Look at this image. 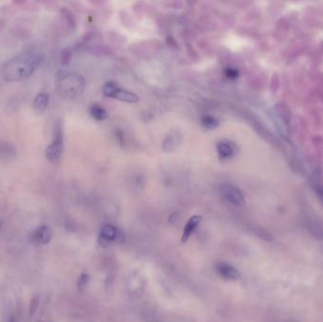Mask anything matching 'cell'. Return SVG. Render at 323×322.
I'll return each instance as SVG.
<instances>
[{"label": "cell", "mask_w": 323, "mask_h": 322, "mask_svg": "<svg viewBox=\"0 0 323 322\" xmlns=\"http://www.w3.org/2000/svg\"><path fill=\"white\" fill-rule=\"evenodd\" d=\"M117 88H118V84H116L115 82H107V83L103 86V94L106 95V96H108V97H113L114 92L116 91V89Z\"/></svg>", "instance_id": "4fadbf2b"}, {"label": "cell", "mask_w": 323, "mask_h": 322, "mask_svg": "<svg viewBox=\"0 0 323 322\" xmlns=\"http://www.w3.org/2000/svg\"><path fill=\"white\" fill-rule=\"evenodd\" d=\"M48 102H49V95L45 93H41L35 97L33 105L38 111H44L45 108L47 107Z\"/></svg>", "instance_id": "8fae6325"}, {"label": "cell", "mask_w": 323, "mask_h": 322, "mask_svg": "<svg viewBox=\"0 0 323 322\" xmlns=\"http://www.w3.org/2000/svg\"><path fill=\"white\" fill-rule=\"evenodd\" d=\"M9 322H15V319H14V317H10V319H9Z\"/></svg>", "instance_id": "e0dca14e"}, {"label": "cell", "mask_w": 323, "mask_h": 322, "mask_svg": "<svg viewBox=\"0 0 323 322\" xmlns=\"http://www.w3.org/2000/svg\"><path fill=\"white\" fill-rule=\"evenodd\" d=\"M216 269L219 273V275H221L223 278L229 279V280H236L239 278V272L237 271L232 265H229L227 264H219L216 266Z\"/></svg>", "instance_id": "52a82bcc"}, {"label": "cell", "mask_w": 323, "mask_h": 322, "mask_svg": "<svg viewBox=\"0 0 323 322\" xmlns=\"http://www.w3.org/2000/svg\"><path fill=\"white\" fill-rule=\"evenodd\" d=\"M90 113H91V115L96 120L102 121L107 119V112L98 105H94L93 107L91 108Z\"/></svg>", "instance_id": "7c38bea8"}, {"label": "cell", "mask_w": 323, "mask_h": 322, "mask_svg": "<svg viewBox=\"0 0 323 322\" xmlns=\"http://www.w3.org/2000/svg\"><path fill=\"white\" fill-rule=\"evenodd\" d=\"M221 195L227 202L234 205H243L245 203V197L242 192L232 184H223L221 186Z\"/></svg>", "instance_id": "277c9868"}, {"label": "cell", "mask_w": 323, "mask_h": 322, "mask_svg": "<svg viewBox=\"0 0 323 322\" xmlns=\"http://www.w3.org/2000/svg\"><path fill=\"white\" fill-rule=\"evenodd\" d=\"M113 97L115 100L128 102V103H136L137 101H139V97L135 94H133L128 90H123L120 87L116 89Z\"/></svg>", "instance_id": "ba28073f"}, {"label": "cell", "mask_w": 323, "mask_h": 322, "mask_svg": "<svg viewBox=\"0 0 323 322\" xmlns=\"http://www.w3.org/2000/svg\"><path fill=\"white\" fill-rule=\"evenodd\" d=\"M42 62L41 55L35 52H25L8 61L3 65L1 75L6 82H19L32 76Z\"/></svg>", "instance_id": "6da1fadb"}, {"label": "cell", "mask_w": 323, "mask_h": 322, "mask_svg": "<svg viewBox=\"0 0 323 322\" xmlns=\"http://www.w3.org/2000/svg\"><path fill=\"white\" fill-rule=\"evenodd\" d=\"M101 239L103 244L112 241L122 242L124 240V235L117 228L114 227L113 225H105L102 228Z\"/></svg>", "instance_id": "5b68a950"}, {"label": "cell", "mask_w": 323, "mask_h": 322, "mask_svg": "<svg viewBox=\"0 0 323 322\" xmlns=\"http://www.w3.org/2000/svg\"><path fill=\"white\" fill-rule=\"evenodd\" d=\"M87 280H88V276L87 275H85V274H82L81 275V277L79 279V281H78V286H79V288L82 290L83 289V287L85 286V284L87 283Z\"/></svg>", "instance_id": "2e32d148"}, {"label": "cell", "mask_w": 323, "mask_h": 322, "mask_svg": "<svg viewBox=\"0 0 323 322\" xmlns=\"http://www.w3.org/2000/svg\"><path fill=\"white\" fill-rule=\"evenodd\" d=\"M203 124L206 128L208 129H215L218 125V121L215 119V117L213 116H210V115H206L203 118Z\"/></svg>", "instance_id": "5bb4252c"}, {"label": "cell", "mask_w": 323, "mask_h": 322, "mask_svg": "<svg viewBox=\"0 0 323 322\" xmlns=\"http://www.w3.org/2000/svg\"><path fill=\"white\" fill-rule=\"evenodd\" d=\"M38 306L39 298L36 296V297H34L32 299V303H31V305H30L29 312H30V315H31V316H33V315L35 314V312L38 309Z\"/></svg>", "instance_id": "9a60e30c"}, {"label": "cell", "mask_w": 323, "mask_h": 322, "mask_svg": "<svg viewBox=\"0 0 323 322\" xmlns=\"http://www.w3.org/2000/svg\"><path fill=\"white\" fill-rule=\"evenodd\" d=\"M202 221V217L198 215L192 216L190 219L187 222L186 226L184 228V234H183V242L187 240L190 237L191 234L194 233L196 228L198 226V224Z\"/></svg>", "instance_id": "9c48e42d"}, {"label": "cell", "mask_w": 323, "mask_h": 322, "mask_svg": "<svg viewBox=\"0 0 323 322\" xmlns=\"http://www.w3.org/2000/svg\"><path fill=\"white\" fill-rule=\"evenodd\" d=\"M217 152L220 158L229 159L234 155V148L229 143L221 142L217 145Z\"/></svg>", "instance_id": "30bf717a"}, {"label": "cell", "mask_w": 323, "mask_h": 322, "mask_svg": "<svg viewBox=\"0 0 323 322\" xmlns=\"http://www.w3.org/2000/svg\"><path fill=\"white\" fill-rule=\"evenodd\" d=\"M83 79L74 73L61 72L58 76L59 92L65 96H76L83 90Z\"/></svg>", "instance_id": "7a4b0ae2"}, {"label": "cell", "mask_w": 323, "mask_h": 322, "mask_svg": "<svg viewBox=\"0 0 323 322\" xmlns=\"http://www.w3.org/2000/svg\"><path fill=\"white\" fill-rule=\"evenodd\" d=\"M64 148V133L62 127L57 126L54 133V139L45 150V156L51 163L58 162Z\"/></svg>", "instance_id": "3957f363"}, {"label": "cell", "mask_w": 323, "mask_h": 322, "mask_svg": "<svg viewBox=\"0 0 323 322\" xmlns=\"http://www.w3.org/2000/svg\"><path fill=\"white\" fill-rule=\"evenodd\" d=\"M52 239V233L47 226H40L31 234V241L36 245H47Z\"/></svg>", "instance_id": "8992f818"}]
</instances>
